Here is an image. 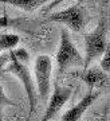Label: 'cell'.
Returning a JSON list of instances; mask_svg holds the SVG:
<instances>
[{
	"mask_svg": "<svg viewBox=\"0 0 110 121\" xmlns=\"http://www.w3.org/2000/svg\"><path fill=\"white\" fill-rule=\"evenodd\" d=\"M9 54L15 56L19 62L25 63V65H27V62H28V59H30V55H28L27 50H24V48H16V50H12V51H9Z\"/></svg>",
	"mask_w": 110,
	"mask_h": 121,
	"instance_id": "13",
	"label": "cell"
},
{
	"mask_svg": "<svg viewBox=\"0 0 110 121\" xmlns=\"http://www.w3.org/2000/svg\"><path fill=\"white\" fill-rule=\"evenodd\" d=\"M101 69L107 75H110V42L106 46V51L101 58Z\"/></svg>",
	"mask_w": 110,
	"mask_h": 121,
	"instance_id": "12",
	"label": "cell"
},
{
	"mask_svg": "<svg viewBox=\"0 0 110 121\" xmlns=\"http://www.w3.org/2000/svg\"><path fill=\"white\" fill-rule=\"evenodd\" d=\"M35 82L38 89L39 98L46 101L50 94L51 87V74H52V59L50 55H38L34 65Z\"/></svg>",
	"mask_w": 110,
	"mask_h": 121,
	"instance_id": "5",
	"label": "cell"
},
{
	"mask_svg": "<svg viewBox=\"0 0 110 121\" xmlns=\"http://www.w3.org/2000/svg\"><path fill=\"white\" fill-rule=\"evenodd\" d=\"M109 106H110V101H109Z\"/></svg>",
	"mask_w": 110,
	"mask_h": 121,
	"instance_id": "15",
	"label": "cell"
},
{
	"mask_svg": "<svg viewBox=\"0 0 110 121\" xmlns=\"http://www.w3.org/2000/svg\"><path fill=\"white\" fill-rule=\"evenodd\" d=\"M20 42L19 35L5 32L0 35V52L3 51H12Z\"/></svg>",
	"mask_w": 110,
	"mask_h": 121,
	"instance_id": "10",
	"label": "cell"
},
{
	"mask_svg": "<svg viewBox=\"0 0 110 121\" xmlns=\"http://www.w3.org/2000/svg\"><path fill=\"white\" fill-rule=\"evenodd\" d=\"M3 3L19 8L21 11H25V12H32L35 9L43 7L47 1L46 0H4Z\"/></svg>",
	"mask_w": 110,
	"mask_h": 121,
	"instance_id": "9",
	"label": "cell"
},
{
	"mask_svg": "<svg viewBox=\"0 0 110 121\" xmlns=\"http://www.w3.org/2000/svg\"><path fill=\"white\" fill-rule=\"evenodd\" d=\"M98 95H99V91H87L79 102H76L74 106L66 110L64 114H62V121H79L80 117L85 114V112L98 98Z\"/></svg>",
	"mask_w": 110,
	"mask_h": 121,
	"instance_id": "7",
	"label": "cell"
},
{
	"mask_svg": "<svg viewBox=\"0 0 110 121\" xmlns=\"http://www.w3.org/2000/svg\"><path fill=\"white\" fill-rule=\"evenodd\" d=\"M56 69H58V77H62L64 71L70 67H79L85 65V58L80 55L75 44L72 43L71 38L68 35L66 28L60 31L59 47L56 51Z\"/></svg>",
	"mask_w": 110,
	"mask_h": 121,
	"instance_id": "1",
	"label": "cell"
},
{
	"mask_svg": "<svg viewBox=\"0 0 110 121\" xmlns=\"http://www.w3.org/2000/svg\"><path fill=\"white\" fill-rule=\"evenodd\" d=\"M71 94H72L71 87H63V86H59L58 83H55L54 91L51 94L47 109L40 121H50L51 118H54L55 114H58V112L63 108L64 104L70 99Z\"/></svg>",
	"mask_w": 110,
	"mask_h": 121,
	"instance_id": "6",
	"label": "cell"
},
{
	"mask_svg": "<svg viewBox=\"0 0 110 121\" xmlns=\"http://www.w3.org/2000/svg\"><path fill=\"white\" fill-rule=\"evenodd\" d=\"M7 105L13 106L15 102H13L12 99H9L8 97H7L4 89H3V86L0 85V121H4V120H3V109H4V106H7Z\"/></svg>",
	"mask_w": 110,
	"mask_h": 121,
	"instance_id": "11",
	"label": "cell"
},
{
	"mask_svg": "<svg viewBox=\"0 0 110 121\" xmlns=\"http://www.w3.org/2000/svg\"><path fill=\"white\" fill-rule=\"evenodd\" d=\"M82 81L89 87L87 91H94L97 87H102V86H105V85L109 83V75L101 67L90 66L89 69L83 70Z\"/></svg>",
	"mask_w": 110,
	"mask_h": 121,
	"instance_id": "8",
	"label": "cell"
},
{
	"mask_svg": "<svg viewBox=\"0 0 110 121\" xmlns=\"http://www.w3.org/2000/svg\"><path fill=\"white\" fill-rule=\"evenodd\" d=\"M17 23H19L17 19L9 17L7 13L0 16V28H8V27H12V26H17Z\"/></svg>",
	"mask_w": 110,
	"mask_h": 121,
	"instance_id": "14",
	"label": "cell"
},
{
	"mask_svg": "<svg viewBox=\"0 0 110 121\" xmlns=\"http://www.w3.org/2000/svg\"><path fill=\"white\" fill-rule=\"evenodd\" d=\"M5 71L16 75V78L21 82L25 94H27V98H28V105H30L28 116H32L35 106H36V87H35V82L31 77V73L27 67V65L19 62L15 56L9 54V63L5 67Z\"/></svg>",
	"mask_w": 110,
	"mask_h": 121,
	"instance_id": "3",
	"label": "cell"
},
{
	"mask_svg": "<svg viewBox=\"0 0 110 121\" xmlns=\"http://www.w3.org/2000/svg\"><path fill=\"white\" fill-rule=\"evenodd\" d=\"M47 19L51 22L62 23L74 32H80L86 27V11L80 3L72 4L58 12L50 13Z\"/></svg>",
	"mask_w": 110,
	"mask_h": 121,
	"instance_id": "4",
	"label": "cell"
},
{
	"mask_svg": "<svg viewBox=\"0 0 110 121\" xmlns=\"http://www.w3.org/2000/svg\"><path fill=\"white\" fill-rule=\"evenodd\" d=\"M106 38V22L102 19L91 32L85 35V65L83 70L89 69L95 59L102 58L107 46Z\"/></svg>",
	"mask_w": 110,
	"mask_h": 121,
	"instance_id": "2",
	"label": "cell"
}]
</instances>
